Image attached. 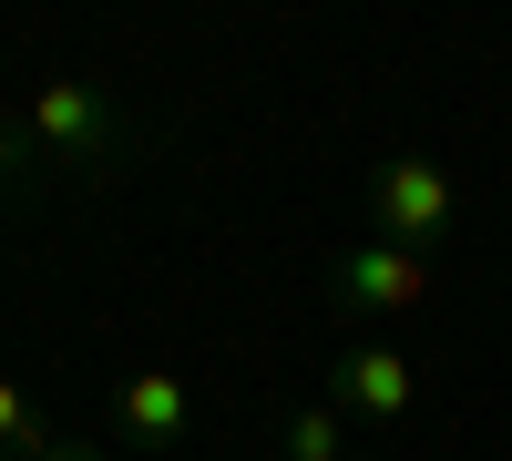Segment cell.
<instances>
[{"mask_svg":"<svg viewBox=\"0 0 512 461\" xmlns=\"http://www.w3.org/2000/svg\"><path fill=\"white\" fill-rule=\"evenodd\" d=\"M338 451H349V410H297V421H287V461H338Z\"/></svg>","mask_w":512,"mask_h":461,"instance_id":"obj_6","label":"cell"},{"mask_svg":"<svg viewBox=\"0 0 512 461\" xmlns=\"http://www.w3.org/2000/svg\"><path fill=\"white\" fill-rule=\"evenodd\" d=\"M31 421H41V410H31V400H21V380H11V369H0V441H21V431H31Z\"/></svg>","mask_w":512,"mask_h":461,"instance_id":"obj_7","label":"cell"},{"mask_svg":"<svg viewBox=\"0 0 512 461\" xmlns=\"http://www.w3.org/2000/svg\"><path fill=\"white\" fill-rule=\"evenodd\" d=\"M338 410H349V421H410V410H420V369L400 349L359 339L349 359H338Z\"/></svg>","mask_w":512,"mask_h":461,"instance_id":"obj_4","label":"cell"},{"mask_svg":"<svg viewBox=\"0 0 512 461\" xmlns=\"http://www.w3.org/2000/svg\"><path fill=\"white\" fill-rule=\"evenodd\" d=\"M113 421L123 441H144V451H175L185 421H195V390H185V369H134V380L113 390Z\"/></svg>","mask_w":512,"mask_h":461,"instance_id":"obj_5","label":"cell"},{"mask_svg":"<svg viewBox=\"0 0 512 461\" xmlns=\"http://www.w3.org/2000/svg\"><path fill=\"white\" fill-rule=\"evenodd\" d=\"M52 461H103V451H93V441H62V451H52Z\"/></svg>","mask_w":512,"mask_h":461,"instance_id":"obj_8","label":"cell"},{"mask_svg":"<svg viewBox=\"0 0 512 461\" xmlns=\"http://www.w3.org/2000/svg\"><path fill=\"white\" fill-rule=\"evenodd\" d=\"M328 287H338L349 318H410V308H431V257L379 236V246H349V257L328 267Z\"/></svg>","mask_w":512,"mask_h":461,"instance_id":"obj_2","label":"cell"},{"mask_svg":"<svg viewBox=\"0 0 512 461\" xmlns=\"http://www.w3.org/2000/svg\"><path fill=\"white\" fill-rule=\"evenodd\" d=\"M21 123H31V144H41V154H72V164L113 154V103L93 93V82H41Z\"/></svg>","mask_w":512,"mask_h":461,"instance_id":"obj_3","label":"cell"},{"mask_svg":"<svg viewBox=\"0 0 512 461\" xmlns=\"http://www.w3.org/2000/svg\"><path fill=\"white\" fill-rule=\"evenodd\" d=\"M451 216H461L451 164H431V154H390V164H379V185H369V226L390 236V246H420V257H431V236H451Z\"/></svg>","mask_w":512,"mask_h":461,"instance_id":"obj_1","label":"cell"}]
</instances>
